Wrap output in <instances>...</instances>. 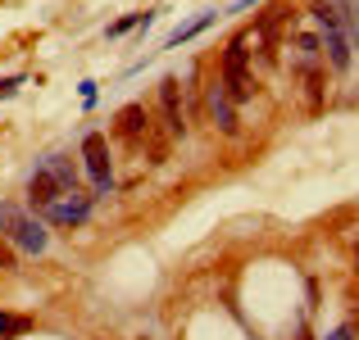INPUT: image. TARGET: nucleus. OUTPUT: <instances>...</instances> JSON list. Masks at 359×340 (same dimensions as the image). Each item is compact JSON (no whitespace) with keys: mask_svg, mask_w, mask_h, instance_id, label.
Masks as SVG:
<instances>
[{"mask_svg":"<svg viewBox=\"0 0 359 340\" xmlns=\"http://www.w3.org/2000/svg\"><path fill=\"white\" fill-rule=\"evenodd\" d=\"M0 236L23 254H46L50 250V227L18 200H0Z\"/></svg>","mask_w":359,"mask_h":340,"instance_id":"nucleus-3","label":"nucleus"},{"mask_svg":"<svg viewBox=\"0 0 359 340\" xmlns=\"http://www.w3.org/2000/svg\"><path fill=\"white\" fill-rule=\"evenodd\" d=\"M214 18H219V9H205V14H196L191 23H182V27H173V32H168V41H164V50H177V45L182 41H191V36H201L205 27L214 23Z\"/></svg>","mask_w":359,"mask_h":340,"instance_id":"nucleus-9","label":"nucleus"},{"mask_svg":"<svg viewBox=\"0 0 359 340\" xmlns=\"http://www.w3.org/2000/svg\"><path fill=\"white\" fill-rule=\"evenodd\" d=\"M159 113H164V136L168 141H182L191 132V118H187V105H182V78H173V73L159 82Z\"/></svg>","mask_w":359,"mask_h":340,"instance_id":"nucleus-7","label":"nucleus"},{"mask_svg":"<svg viewBox=\"0 0 359 340\" xmlns=\"http://www.w3.org/2000/svg\"><path fill=\"white\" fill-rule=\"evenodd\" d=\"M69 191H82V168L73 164V155H64V150H55V155H46L41 164L27 173V186H23V204L32 213L50 209L60 195Z\"/></svg>","mask_w":359,"mask_h":340,"instance_id":"nucleus-1","label":"nucleus"},{"mask_svg":"<svg viewBox=\"0 0 359 340\" xmlns=\"http://www.w3.org/2000/svg\"><path fill=\"white\" fill-rule=\"evenodd\" d=\"M355 309H359V268H355Z\"/></svg>","mask_w":359,"mask_h":340,"instance_id":"nucleus-17","label":"nucleus"},{"mask_svg":"<svg viewBox=\"0 0 359 340\" xmlns=\"http://www.w3.org/2000/svg\"><path fill=\"white\" fill-rule=\"evenodd\" d=\"M82 155V168H87L91 177V195L96 200H105V195H114V159H109V136L105 132H87L78 146Z\"/></svg>","mask_w":359,"mask_h":340,"instance_id":"nucleus-4","label":"nucleus"},{"mask_svg":"<svg viewBox=\"0 0 359 340\" xmlns=\"http://www.w3.org/2000/svg\"><path fill=\"white\" fill-rule=\"evenodd\" d=\"M250 5H259V0H232V5H228V14H241V9H250Z\"/></svg>","mask_w":359,"mask_h":340,"instance_id":"nucleus-16","label":"nucleus"},{"mask_svg":"<svg viewBox=\"0 0 359 340\" xmlns=\"http://www.w3.org/2000/svg\"><path fill=\"white\" fill-rule=\"evenodd\" d=\"M205 113H210L214 132H223V136H237L241 132V118H237V105H232V96L223 91L219 73H214L210 82H205Z\"/></svg>","mask_w":359,"mask_h":340,"instance_id":"nucleus-8","label":"nucleus"},{"mask_svg":"<svg viewBox=\"0 0 359 340\" xmlns=\"http://www.w3.org/2000/svg\"><path fill=\"white\" fill-rule=\"evenodd\" d=\"M323 340H355V323H346V327H337V332H327Z\"/></svg>","mask_w":359,"mask_h":340,"instance_id":"nucleus-14","label":"nucleus"},{"mask_svg":"<svg viewBox=\"0 0 359 340\" xmlns=\"http://www.w3.org/2000/svg\"><path fill=\"white\" fill-rule=\"evenodd\" d=\"M91 209H96V195L91 191H69V195H60L50 209H41L36 218L46 227H55V232H78V227L91 222Z\"/></svg>","mask_w":359,"mask_h":340,"instance_id":"nucleus-6","label":"nucleus"},{"mask_svg":"<svg viewBox=\"0 0 359 340\" xmlns=\"http://www.w3.org/2000/svg\"><path fill=\"white\" fill-rule=\"evenodd\" d=\"M355 340H359V323H355Z\"/></svg>","mask_w":359,"mask_h":340,"instance_id":"nucleus-19","label":"nucleus"},{"mask_svg":"<svg viewBox=\"0 0 359 340\" xmlns=\"http://www.w3.org/2000/svg\"><path fill=\"white\" fill-rule=\"evenodd\" d=\"M78 91H82V100H87V105H96V82H82Z\"/></svg>","mask_w":359,"mask_h":340,"instance_id":"nucleus-15","label":"nucleus"},{"mask_svg":"<svg viewBox=\"0 0 359 340\" xmlns=\"http://www.w3.org/2000/svg\"><path fill=\"white\" fill-rule=\"evenodd\" d=\"M18 87H23V78H18V73H14V78H5V82H0V100H9Z\"/></svg>","mask_w":359,"mask_h":340,"instance_id":"nucleus-13","label":"nucleus"},{"mask_svg":"<svg viewBox=\"0 0 359 340\" xmlns=\"http://www.w3.org/2000/svg\"><path fill=\"white\" fill-rule=\"evenodd\" d=\"M219 82H223V91L232 96V105H237V109H241V105H250V100L259 96V73H255V64H250L245 27H241V32L219 50Z\"/></svg>","mask_w":359,"mask_h":340,"instance_id":"nucleus-2","label":"nucleus"},{"mask_svg":"<svg viewBox=\"0 0 359 340\" xmlns=\"http://www.w3.org/2000/svg\"><path fill=\"white\" fill-rule=\"evenodd\" d=\"M27 332H32V318L5 313V309H0V340H18V336H27Z\"/></svg>","mask_w":359,"mask_h":340,"instance_id":"nucleus-11","label":"nucleus"},{"mask_svg":"<svg viewBox=\"0 0 359 340\" xmlns=\"http://www.w3.org/2000/svg\"><path fill=\"white\" fill-rule=\"evenodd\" d=\"M14 268H18V250L0 236V272H14Z\"/></svg>","mask_w":359,"mask_h":340,"instance_id":"nucleus-12","label":"nucleus"},{"mask_svg":"<svg viewBox=\"0 0 359 340\" xmlns=\"http://www.w3.org/2000/svg\"><path fill=\"white\" fill-rule=\"evenodd\" d=\"M291 78H296V87L305 91V109L318 113L327 105V64L323 55H296L291 50Z\"/></svg>","mask_w":359,"mask_h":340,"instance_id":"nucleus-5","label":"nucleus"},{"mask_svg":"<svg viewBox=\"0 0 359 340\" xmlns=\"http://www.w3.org/2000/svg\"><path fill=\"white\" fill-rule=\"evenodd\" d=\"M150 23H155V9H132V14H123V18H114V23L105 27V36H128L132 27H141V32H146Z\"/></svg>","mask_w":359,"mask_h":340,"instance_id":"nucleus-10","label":"nucleus"},{"mask_svg":"<svg viewBox=\"0 0 359 340\" xmlns=\"http://www.w3.org/2000/svg\"><path fill=\"white\" fill-rule=\"evenodd\" d=\"M291 340H314V336H309V332H296V336H291Z\"/></svg>","mask_w":359,"mask_h":340,"instance_id":"nucleus-18","label":"nucleus"}]
</instances>
